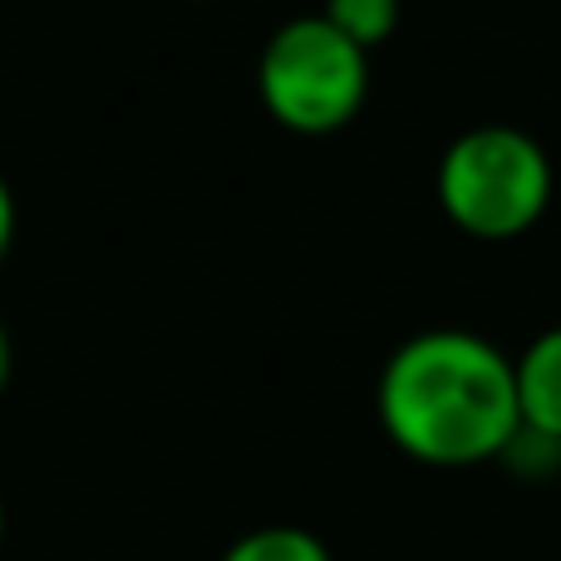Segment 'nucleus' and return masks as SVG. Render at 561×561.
<instances>
[{"label": "nucleus", "instance_id": "7ed1b4c3", "mask_svg": "<svg viewBox=\"0 0 561 561\" xmlns=\"http://www.w3.org/2000/svg\"><path fill=\"white\" fill-rule=\"evenodd\" d=\"M266 114L306 138L340 134L369 99V55L345 39L325 15L286 20L256 65Z\"/></svg>", "mask_w": 561, "mask_h": 561}, {"label": "nucleus", "instance_id": "1a4fd4ad", "mask_svg": "<svg viewBox=\"0 0 561 561\" xmlns=\"http://www.w3.org/2000/svg\"><path fill=\"white\" fill-rule=\"evenodd\" d=\"M5 533H10V513H5V497H0V552H5Z\"/></svg>", "mask_w": 561, "mask_h": 561}, {"label": "nucleus", "instance_id": "6e6552de", "mask_svg": "<svg viewBox=\"0 0 561 561\" xmlns=\"http://www.w3.org/2000/svg\"><path fill=\"white\" fill-rule=\"evenodd\" d=\"M10 369H15V350H10V330H5V320H0V394H5V385H10Z\"/></svg>", "mask_w": 561, "mask_h": 561}, {"label": "nucleus", "instance_id": "f03ea898", "mask_svg": "<svg viewBox=\"0 0 561 561\" xmlns=\"http://www.w3.org/2000/svg\"><path fill=\"white\" fill-rule=\"evenodd\" d=\"M438 203L458 232L513 242L533 232L552 203V158L513 124L468 128L438 158Z\"/></svg>", "mask_w": 561, "mask_h": 561}, {"label": "nucleus", "instance_id": "0eeeda50", "mask_svg": "<svg viewBox=\"0 0 561 561\" xmlns=\"http://www.w3.org/2000/svg\"><path fill=\"white\" fill-rule=\"evenodd\" d=\"M10 242H15V193H10V183L0 178V262L10 256Z\"/></svg>", "mask_w": 561, "mask_h": 561}, {"label": "nucleus", "instance_id": "423d86ee", "mask_svg": "<svg viewBox=\"0 0 561 561\" xmlns=\"http://www.w3.org/2000/svg\"><path fill=\"white\" fill-rule=\"evenodd\" d=\"M320 15H325L340 35L355 39V45L369 55V49L385 45V39L399 30L404 5H399V0H325V10H320Z\"/></svg>", "mask_w": 561, "mask_h": 561}, {"label": "nucleus", "instance_id": "f257e3e1", "mask_svg": "<svg viewBox=\"0 0 561 561\" xmlns=\"http://www.w3.org/2000/svg\"><path fill=\"white\" fill-rule=\"evenodd\" d=\"M375 414L389 444L424 468L503 463L523 428L517 365L478 330H419L379 369Z\"/></svg>", "mask_w": 561, "mask_h": 561}, {"label": "nucleus", "instance_id": "20e7f679", "mask_svg": "<svg viewBox=\"0 0 561 561\" xmlns=\"http://www.w3.org/2000/svg\"><path fill=\"white\" fill-rule=\"evenodd\" d=\"M517 365V409H523V428L561 444V325L542 330Z\"/></svg>", "mask_w": 561, "mask_h": 561}, {"label": "nucleus", "instance_id": "39448f33", "mask_svg": "<svg viewBox=\"0 0 561 561\" xmlns=\"http://www.w3.org/2000/svg\"><path fill=\"white\" fill-rule=\"evenodd\" d=\"M217 561H335V557H330V547L310 527L266 523V527L242 533Z\"/></svg>", "mask_w": 561, "mask_h": 561}]
</instances>
